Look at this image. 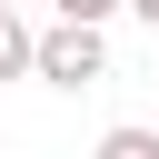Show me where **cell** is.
<instances>
[{"label": "cell", "mask_w": 159, "mask_h": 159, "mask_svg": "<svg viewBox=\"0 0 159 159\" xmlns=\"http://www.w3.org/2000/svg\"><path fill=\"white\" fill-rule=\"evenodd\" d=\"M40 80H50V89H89V80H109V30H89V20H50V30H40Z\"/></svg>", "instance_id": "obj_1"}, {"label": "cell", "mask_w": 159, "mask_h": 159, "mask_svg": "<svg viewBox=\"0 0 159 159\" xmlns=\"http://www.w3.org/2000/svg\"><path fill=\"white\" fill-rule=\"evenodd\" d=\"M0 80H40V30L0 0Z\"/></svg>", "instance_id": "obj_2"}, {"label": "cell", "mask_w": 159, "mask_h": 159, "mask_svg": "<svg viewBox=\"0 0 159 159\" xmlns=\"http://www.w3.org/2000/svg\"><path fill=\"white\" fill-rule=\"evenodd\" d=\"M99 159H159V129L119 119V129H99Z\"/></svg>", "instance_id": "obj_3"}]
</instances>
